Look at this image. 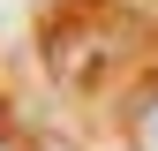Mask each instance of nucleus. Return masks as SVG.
Listing matches in <instances>:
<instances>
[{
    "mask_svg": "<svg viewBox=\"0 0 158 151\" xmlns=\"http://www.w3.org/2000/svg\"><path fill=\"white\" fill-rule=\"evenodd\" d=\"M0 121H8V113H0Z\"/></svg>",
    "mask_w": 158,
    "mask_h": 151,
    "instance_id": "nucleus-3",
    "label": "nucleus"
},
{
    "mask_svg": "<svg viewBox=\"0 0 158 151\" xmlns=\"http://www.w3.org/2000/svg\"><path fill=\"white\" fill-rule=\"evenodd\" d=\"M0 151H15V144H8V136H0Z\"/></svg>",
    "mask_w": 158,
    "mask_h": 151,
    "instance_id": "nucleus-2",
    "label": "nucleus"
},
{
    "mask_svg": "<svg viewBox=\"0 0 158 151\" xmlns=\"http://www.w3.org/2000/svg\"><path fill=\"white\" fill-rule=\"evenodd\" d=\"M128 144H135V151H158V91L128 113Z\"/></svg>",
    "mask_w": 158,
    "mask_h": 151,
    "instance_id": "nucleus-1",
    "label": "nucleus"
}]
</instances>
